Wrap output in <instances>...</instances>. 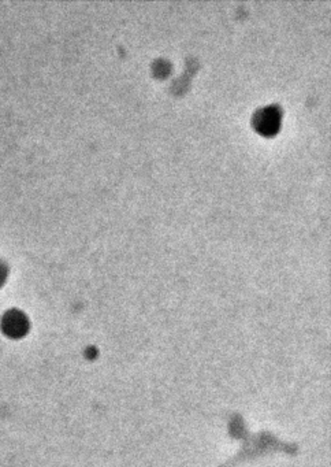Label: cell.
<instances>
[{
    "instance_id": "6da1fadb",
    "label": "cell",
    "mask_w": 331,
    "mask_h": 467,
    "mask_svg": "<svg viewBox=\"0 0 331 467\" xmlns=\"http://www.w3.org/2000/svg\"><path fill=\"white\" fill-rule=\"evenodd\" d=\"M256 130L264 136H273L280 126V110L277 106L260 108L254 117Z\"/></svg>"
},
{
    "instance_id": "7a4b0ae2",
    "label": "cell",
    "mask_w": 331,
    "mask_h": 467,
    "mask_svg": "<svg viewBox=\"0 0 331 467\" xmlns=\"http://www.w3.org/2000/svg\"><path fill=\"white\" fill-rule=\"evenodd\" d=\"M27 328H29V323H27L25 316L17 310H11V311L6 313L1 318V330L8 337H13V339L22 337L27 332Z\"/></svg>"
},
{
    "instance_id": "3957f363",
    "label": "cell",
    "mask_w": 331,
    "mask_h": 467,
    "mask_svg": "<svg viewBox=\"0 0 331 467\" xmlns=\"http://www.w3.org/2000/svg\"><path fill=\"white\" fill-rule=\"evenodd\" d=\"M7 273H8V270H7L6 265L0 262V287H1V285L4 284V281H6V278H7Z\"/></svg>"
}]
</instances>
